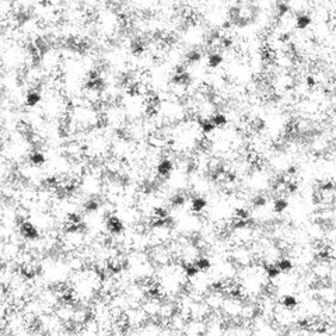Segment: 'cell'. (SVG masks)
Masks as SVG:
<instances>
[{
	"mask_svg": "<svg viewBox=\"0 0 336 336\" xmlns=\"http://www.w3.org/2000/svg\"><path fill=\"white\" fill-rule=\"evenodd\" d=\"M205 330H206L205 319H195V318H189L185 323L184 333H186V335H200V333H205Z\"/></svg>",
	"mask_w": 336,
	"mask_h": 336,
	"instance_id": "6da1fadb",
	"label": "cell"
}]
</instances>
